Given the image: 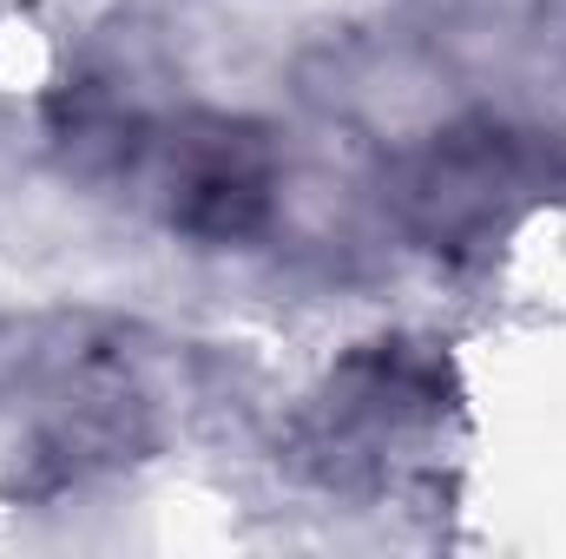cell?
I'll return each instance as SVG.
<instances>
[{
    "mask_svg": "<svg viewBox=\"0 0 566 559\" xmlns=\"http://www.w3.org/2000/svg\"><path fill=\"white\" fill-rule=\"evenodd\" d=\"M566 184V139L514 119H448L402 145L382 171V211L434 257H474Z\"/></svg>",
    "mask_w": 566,
    "mask_h": 559,
    "instance_id": "obj_1",
    "label": "cell"
},
{
    "mask_svg": "<svg viewBox=\"0 0 566 559\" xmlns=\"http://www.w3.org/2000/svg\"><path fill=\"white\" fill-rule=\"evenodd\" d=\"M126 158L145 165L158 218L205 251H238L277 218V139L244 113H178L165 126H145Z\"/></svg>",
    "mask_w": 566,
    "mask_h": 559,
    "instance_id": "obj_2",
    "label": "cell"
}]
</instances>
